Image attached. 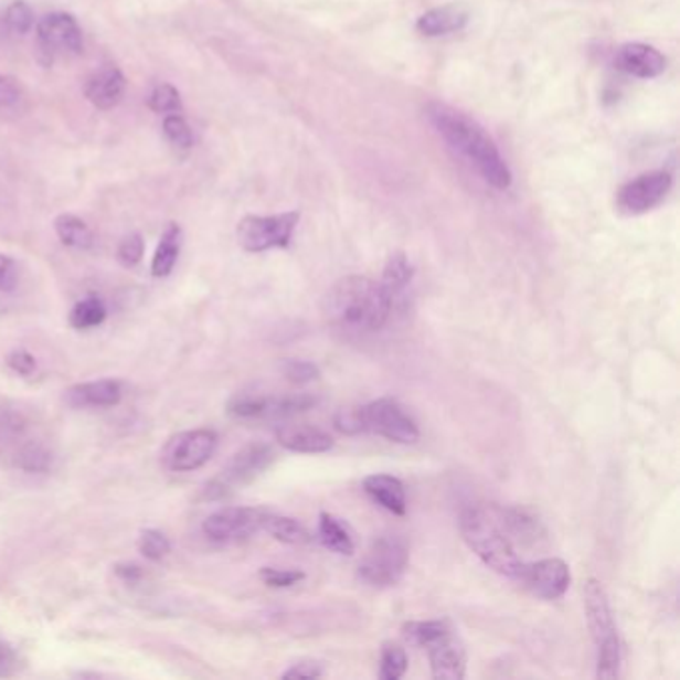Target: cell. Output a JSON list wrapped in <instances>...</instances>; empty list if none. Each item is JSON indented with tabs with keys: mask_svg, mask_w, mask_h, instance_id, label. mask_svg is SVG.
<instances>
[{
	"mask_svg": "<svg viewBox=\"0 0 680 680\" xmlns=\"http://www.w3.org/2000/svg\"><path fill=\"white\" fill-rule=\"evenodd\" d=\"M425 116L435 128V132L442 136L445 145L475 168V172L481 176L487 184L493 185L497 190L511 188L513 174L507 166L506 158L471 116L445 103L427 104Z\"/></svg>",
	"mask_w": 680,
	"mask_h": 680,
	"instance_id": "1",
	"label": "cell"
},
{
	"mask_svg": "<svg viewBox=\"0 0 680 680\" xmlns=\"http://www.w3.org/2000/svg\"><path fill=\"white\" fill-rule=\"evenodd\" d=\"M392 309V298L382 284L365 276L338 279L323 298V314L330 323L353 333L382 330Z\"/></svg>",
	"mask_w": 680,
	"mask_h": 680,
	"instance_id": "2",
	"label": "cell"
},
{
	"mask_svg": "<svg viewBox=\"0 0 680 680\" xmlns=\"http://www.w3.org/2000/svg\"><path fill=\"white\" fill-rule=\"evenodd\" d=\"M459 531L467 546L485 565L503 577L519 578L523 571V559L506 531L499 525L491 507H465L459 516Z\"/></svg>",
	"mask_w": 680,
	"mask_h": 680,
	"instance_id": "3",
	"label": "cell"
},
{
	"mask_svg": "<svg viewBox=\"0 0 680 680\" xmlns=\"http://www.w3.org/2000/svg\"><path fill=\"white\" fill-rule=\"evenodd\" d=\"M585 598V613H587L588 630L597 649V672L595 677L601 680L618 679L623 649L618 639L617 625L610 610L607 591L597 578H588L583 588Z\"/></svg>",
	"mask_w": 680,
	"mask_h": 680,
	"instance_id": "4",
	"label": "cell"
},
{
	"mask_svg": "<svg viewBox=\"0 0 680 680\" xmlns=\"http://www.w3.org/2000/svg\"><path fill=\"white\" fill-rule=\"evenodd\" d=\"M410 565V549L402 536L382 535L373 539L361 559L358 577L371 587H393L402 581Z\"/></svg>",
	"mask_w": 680,
	"mask_h": 680,
	"instance_id": "5",
	"label": "cell"
},
{
	"mask_svg": "<svg viewBox=\"0 0 680 680\" xmlns=\"http://www.w3.org/2000/svg\"><path fill=\"white\" fill-rule=\"evenodd\" d=\"M318 400L309 393L274 397L266 393H237L227 403V413L237 419H289L294 415L308 412Z\"/></svg>",
	"mask_w": 680,
	"mask_h": 680,
	"instance_id": "6",
	"label": "cell"
},
{
	"mask_svg": "<svg viewBox=\"0 0 680 680\" xmlns=\"http://www.w3.org/2000/svg\"><path fill=\"white\" fill-rule=\"evenodd\" d=\"M363 433H375L393 444L419 442V427L410 413L392 397H382L361 407Z\"/></svg>",
	"mask_w": 680,
	"mask_h": 680,
	"instance_id": "7",
	"label": "cell"
},
{
	"mask_svg": "<svg viewBox=\"0 0 680 680\" xmlns=\"http://www.w3.org/2000/svg\"><path fill=\"white\" fill-rule=\"evenodd\" d=\"M298 222V212H284L274 216H246L237 224V242L249 254L268 252L274 247L284 249L289 246Z\"/></svg>",
	"mask_w": 680,
	"mask_h": 680,
	"instance_id": "8",
	"label": "cell"
},
{
	"mask_svg": "<svg viewBox=\"0 0 680 680\" xmlns=\"http://www.w3.org/2000/svg\"><path fill=\"white\" fill-rule=\"evenodd\" d=\"M276 461V451L268 444H249L242 447L224 471L208 485V497L220 499L226 497L237 485H246L254 481L258 475L264 474L269 465Z\"/></svg>",
	"mask_w": 680,
	"mask_h": 680,
	"instance_id": "9",
	"label": "cell"
},
{
	"mask_svg": "<svg viewBox=\"0 0 680 680\" xmlns=\"http://www.w3.org/2000/svg\"><path fill=\"white\" fill-rule=\"evenodd\" d=\"M672 176L665 170H652L637 176L617 192V208L627 216H640L659 206L669 196Z\"/></svg>",
	"mask_w": 680,
	"mask_h": 680,
	"instance_id": "10",
	"label": "cell"
},
{
	"mask_svg": "<svg viewBox=\"0 0 680 680\" xmlns=\"http://www.w3.org/2000/svg\"><path fill=\"white\" fill-rule=\"evenodd\" d=\"M216 449L217 433L214 429H194L178 433L174 439H170L162 459L170 471L185 474L206 465Z\"/></svg>",
	"mask_w": 680,
	"mask_h": 680,
	"instance_id": "11",
	"label": "cell"
},
{
	"mask_svg": "<svg viewBox=\"0 0 680 680\" xmlns=\"http://www.w3.org/2000/svg\"><path fill=\"white\" fill-rule=\"evenodd\" d=\"M36 39L49 62L66 54L78 56L84 51L83 31L73 14L66 12H52L41 19L36 24Z\"/></svg>",
	"mask_w": 680,
	"mask_h": 680,
	"instance_id": "12",
	"label": "cell"
},
{
	"mask_svg": "<svg viewBox=\"0 0 680 680\" xmlns=\"http://www.w3.org/2000/svg\"><path fill=\"white\" fill-rule=\"evenodd\" d=\"M266 511L256 507H224L204 521V533L216 543H236L262 531Z\"/></svg>",
	"mask_w": 680,
	"mask_h": 680,
	"instance_id": "13",
	"label": "cell"
},
{
	"mask_svg": "<svg viewBox=\"0 0 680 680\" xmlns=\"http://www.w3.org/2000/svg\"><path fill=\"white\" fill-rule=\"evenodd\" d=\"M519 581L535 597L555 601L567 593L569 585H571V571L563 559L546 556L535 563H525Z\"/></svg>",
	"mask_w": 680,
	"mask_h": 680,
	"instance_id": "14",
	"label": "cell"
},
{
	"mask_svg": "<svg viewBox=\"0 0 680 680\" xmlns=\"http://www.w3.org/2000/svg\"><path fill=\"white\" fill-rule=\"evenodd\" d=\"M491 509L513 545H536L541 539H545L543 523L523 507H491Z\"/></svg>",
	"mask_w": 680,
	"mask_h": 680,
	"instance_id": "15",
	"label": "cell"
},
{
	"mask_svg": "<svg viewBox=\"0 0 680 680\" xmlns=\"http://www.w3.org/2000/svg\"><path fill=\"white\" fill-rule=\"evenodd\" d=\"M427 649L433 679L464 680L467 674V657L461 642L447 633L442 639L435 640Z\"/></svg>",
	"mask_w": 680,
	"mask_h": 680,
	"instance_id": "16",
	"label": "cell"
},
{
	"mask_svg": "<svg viewBox=\"0 0 680 680\" xmlns=\"http://www.w3.org/2000/svg\"><path fill=\"white\" fill-rule=\"evenodd\" d=\"M618 68L635 78H657L667 68V59L655 46L642 42L623 44L615 56Z\"/></svg>",
	"mask_w": 680,
	"mask_h": 680,
	"instance_id": "17",
	"label": "cell"
},
{
	"mask_svg": "<svg viewBox=\"0 0 680 680\" xmlns=\"http://www.w3.org/2000/svg\"><path fill=\"white\" fill-rule=\"evenodd\" d=\"M278 444L291 454H326L333 447L330 433L306 423H286L276 429Z\"/></svg>",
	"mask_w": 680,
	"mask_h": 680,
	"instance_id": "18",
	"label": "cell"
},
{
	"mask_svg": "<svg viewBox=\"0 0 680 680\" xmlns=\"http://www.w3.org/2000/svg\"><path fill=\"white\" fill-rule=\"evenodd\" d=\"M126 78L113 64H106L86 81L84 94L98 110H110L123 100Z\"/></svg>",
	"mask_w": 680,
	"mask_h": 680,
	"instance_id": "19",
	"label": "cell"
},
{
	"mask_svg": "<svg viewBox=\"0 0 680 680\" xmlns=\"http://www.w3.org/2000/svg\"><path fill=\"white\" fill-rule=\"evenodd\" d=\"M469 22V9L465 4H444L425 12L417 21V31L423 36H445L451 32L464 31Z\"/></svg>",
	"mask_w": 680,
	"mask_h": 680,
	"instance_id": "20",
	"label": "cell"
},
{
	"mask_svg": "<svg viewBox=\"0 0 680 680\" xmlns=\"http://www.w3.org/2000/svg\"><path fill=\"white\" fill-rule=\"evenodd\" d=\"M363 491L393 516H405L407 497L402 481L393 475L375 474L363 479Z\"/></svg>",
	"mask_w": 680,
	"mask_h": 680,
	"instance_id": "21",
	"label": "cell"
},
{
	"mask_svg": "<svg viewBox=\"0 0 680 680\" xmlns=\"http://www.w3.org/2000/svg\"><path fill=\"white\" fill-rule=\"evenodd\" d=\"M123 400V385L114 380L78 383L66 392V402L73 407H114Z\"/></svg>",
	"mask_w": 680,
	"mask_h": 680,
	"instance_id": "22",
	"label": "cell"
},
{
	"mask_svg": "<svg viewBox=\"0 0 680 680\" xmlns=\"http://www.w3.org/2000/svg\"><path fill=\"white\" fill-rule=\"evenodd\" d=\"M413 279V266L410 264V259L402 252L393 254L387 259L385 268H383V276L380 279L382 288L387 291V296L392 298L393 308L405 298L407 288L412 284Z\"/></svg>",
	"mask_w": 680,
	"mask_h": 680,
	"instance_id": "23",
	"label": "cell"
},
{
	"mask_svg": "<svg viewBox=\"0 0 680 680\" xmlns=\"http://www.w3.org/2000/svg\"><path fill=\"white\" fill-rule=\"evenodd\" d=\"M318 536H320L321 545L338 555L350 556L355 553V541H353L350 529L341 523V519L331 513H321L320 521H318Z\"/></svg>",
	"mask_w": 680,
	"mask_h": 680,
	"instance_id": "24",
	"label": "cell"
},
{
	"mask_svg": "<svg viewBox=\"0 0 680 680\" xmlns=\"http://www.w3.org/2000/svg\"><path fill=\"white\" fill-rule=\"evenodd\" d=\"M180 247H182V230L176 224H170L160 237V244L156 247L155 258H152L155 278H166L172 274L178 256H180Z\"/></svg>",
	"mask_w": 680,
	"mask_h": 680,
	"instance_id": "25",
	"label": "cell"
},
{
	"mask_svg": "<svg viewBox=\"0 0 680 680\" xmlns=\"http://www.w3.org/2000/svg\"><path fill=\"white\" fill-rule=\"evenodd\" d=\"M262 531H266L268 535L274 536L279 543L286 545H306L311 541L308 529L301 525L296 519L286 516H276L266 511L264 521H262Z\"/></svg>",
	"mask_w": 680,
	"mask_h": 680,
	"instance_id": "26",
	"label": "cell"
},
{
	"mask_svg": "<svg viewBox=\"0 0 680 680\" xmlns=\"http://www.w3.org/2000/svg\"><path fill=\"white\" fill-rule=\"evenodd\" d=\"M54 232L64 246L74 249L93 247L94 234L88 224L74 214H61L54 220Z\"/></svg>",
	"mask_w": 680,
	"mask_h": 680,
	"instance_id": "27",
	"label": "cell"
},
{
	"mask_svg": "<svg viewBox=\"0 0 680 680\" xmlns=\"http://www.w3.org/2000/svg\"><path fill=\"white\" fill-rule=\"evenodd\" d=\"M402 630L403 637L417 647H429L435 640L451 633L445 620H410L403 625Z\"/></svg>",
	"mask_w": 680,
	"mask_h": 680,
	"instance_id": "28",
	"label": "cell"
},
{
	"mask_svg": "<svg viewBox=\"0 0 680 680\" xmlns=\"http://www.w3.org/2000/svg\"><path fill=\"white\" fill-rule=\"evenodd\" d=\"M106 320V306L103 299L84 298L71 311V326L76 330H93Z\"/></svg>",
	"mask_w": 680,
	"mask_h": 680,
	"instance_id": "29",
	"label": "cell"
},
{
	"mask_svg": "<svg viewBox=\"0 0 680 680\" xmlns=\"http://www.w3.org/2000/svg\"><path fill=\"white\" fill-rule=\"evenodd\" d=\"M407 652L395 642H383L380 657V677L383 680H400L407 672Z\"/></svg>",
	"mask_w": 680,
	"mask_h": 680,
	"instance_id": "30",
	"label": "cell"
},
{
	"mask_svg": "<svg viewBox=\"0 0 680 680\" xmlns=\"http://www.w3.org/2000/svg\"><path fill=\"white\" fill-rule=\"evenodd\" d=\"M148 106L156 114H180L182 113V98L172 84H160L150 94Z\"/></svg>",
	"mask_w": 680,
	"mask_h": 680,
	"instance_id": "31",
	"label": "cell"
},
{
	"mask_svg": "<svg viewBox=\"0 0 680 680\" xmlns=\"http://www.w3.org/2000/svg\"><path fill=\"white\" fill-rule=\"evenodd\" d=\"M138 549H140V553L146 556V559H150V561H162L164 556H168L170 553V541H168V536L164 533H160V531H156V529H148L145 531L140 539H138Z\"/></svg>",
	"mask_w": 680,
	"mask_h": 680,
	"instance_id": "32",
	"label": "cell"
},
{
	"mask_svg": "<svg viewBox=\"0 0 680 680\" xmlns=\"http://www.w3.org/2000/svg\"><path fill=\"white\" fill-rule=\"evenodd\" d=\"M281 373L286 375V380L296 385H306V383L316 382L320 378V368L314 361L306 360H286L281 365Z\"/></svg>",
	"mask_w": 680,
	"mask_h": 680,
	"instance_id": "33",
	"label": "cell"
},
{
	"mask_svg": "<svg viewBox=\"0 0 680 680\" xmlns=\"http://www.w3.org/2000/svg\"><path fill=\"white\" fill-rule=\"evenodd\" d=\"M259 578L264 585L272 588H289L301 583L306 578L304 571L298 569H259Z\"/></svg>",
	"mask_w": 680,
	"mask_h": 680,
	"instance_id": "34",
	"label": "cell"
},
{
	"mask_svg": "<svg viewBox=\"0 0 680 680\" xmlns=\"http://www.w3.org/2000/svg\"><path fill=\"white\" fill-rule=\"evenodd\" d=\"M7 26L12 34H19V36L29 34L34 26V12H32L31 7L22 0L12 2L9 11H7Z\"/></svg>",
	"mask_w": 680,
	"mask_h": 680,
	"instance_id": "35",
	"label": "cell"
},
{
	"mask_svg": "<svg viewBox=\"0 0 680 680\" xmlns=\"http://www.w3.org/2000/svg\"><path fill=\"white\" fill-rule=\"evenodd\" d=\"M164 135L178 148L188 150L190 146L194 145L192 130H190V126H188V123H185L180 114H166Z\"/></svg>",
	"mask_w": 680,
	"mask_h": 680,
	"instance_id": "36",
	"label": "cell"
},
{
	"mask_svg": "<svg viewBox=\"0 0 680 680\" xmlns=\"http://www.w3.org/2000/svg\"><path fill=\"white\" fill-rule=\"evenodd\" d=\"M145 256V240L140 234H128L120 242L118 246V262L126 266V268H132Z\"/></svg>",
	"mask_w": 680,
	"mask_h": 680,
	"instance_id": "37",
	"label": "cell"
},
{
	"mask_svg": "<svg viewBox=\"0 0 680 680\" xmlns=\"http://www.w3.org/2000/svg\"><path fill=\"white\" fill-rule=\"evenodd\" d=\"M333 425L343 435H360V433H363L361 407L340 410V412L336 413V417H333Z\"/></svg>",
	"mask_w": 680,
	"mask_h": 680,
	"instance_id": "38",
	"label": "cell"
},
{
	"mask_svg": "<svg viewBox=\"0 0 680 680\" xmlns=\"http://www.w3.org/2000/svg\"><path fill=\"white\" fill-rule=\"evenodd\" d=\"M323 677V665L318 660H301L298 665H291L281 679H298V680H311L320 679Z\"/></svg>",
	"mask_w": 680,
	"mask_h": 680,
	"instance_id": "39",
	"label": "cell"
},
{
	"mask_svg": "<svg viewBox=\"0 0 680 680\" xmlns=\"http://www.w3.org/2000/svg\"><path fill=\"white\" fill-rule=\"evenodd\" d=\"M21 467L26 471H44L49 467V454L41 447H29L21 454Z\"/></svg>",
	"mask_w": 680,
	"mask_h": 680,
	"instance_id": "40",
	"label": "cell"
},
{
	"mask_svg": "<svg viewBox=\"0 0 680 680\" xmlns=\"http://www.w3.org/2000/svg\"><path fill=\"white\" fill-rule=\"evenodd\" d=\"M7 363L12 371H17L19 375H31L32 371L36 370V360L32 358L29 351L14 350L9 353Z\"/></svg>",
	"mask_w": 680,
	"mask_h": 680,
	"instance_id": "41",
	"label": "cell"
},
{
	"mask_svg": "<svg viewBox=\"0 0 680 680\" xmlns=\"http://www.w3.org/2000/svg\"><path fill=\"white\" fill-rule=\"evenodd\" d=\"M21 100V86L11 78V76H2L0 74V108L14 106Z\"/></svg>",
	"mask_w": 680,
	"mask_h": 680,
	"instance_id": "42",
	"label": "cell"
},
{
	"mask_svg": "<svg viewBox=\"0 0 680 680\" xmlns=\"http://www.w3.org/2000/svg\"><path fill=\"white\" fill-rule=\"evenodd\" d=\"M17 286V264L14 259L0 254V289L11 291Z\"/></svg>",
	"mask_w": 680,
	"mask_h": 680,
	"instance_id": "43",
	"label": "cell"
},
{
	"mask_svg": "<svg viewBox=\"0 0 680 680\" xmlns=\"http://www.w3.org/2000/svg\"><path fill=\"white\" fill-rule=\"evenodd\" d=\"M114 573H116V577L123 578L124 583H130V585H135L140 578L145 577V571L136 563H120V565L114 567Z\"/></svg>",
	"mask_w": 680,
	"mask_h": 680,
	"instance_id": "44",
	"label": "cell"
},
{
	"mask_svg": "<svg viewBox=\"0 0 680 680\" xmlns=\"http://www.w3.org/2000/svg\"><path fill=\"white\" fill-rule=\"evenodd\" d=\"M17 669V655L11 645L0 640V677H9Z\"/></svg>",
	"mask_w": 680,
	"mask_h": 680,
	"instance_id": "45",
	"label": "cell"
}]
</instances>
